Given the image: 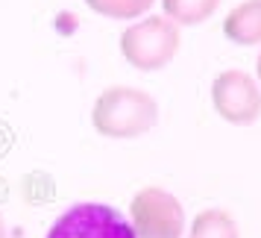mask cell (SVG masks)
Listing matches in <instances>:
<instances>
[{
  "label": "cell",
  "instance_id": "2",
  "mask_svg": "<svg viewBox=\"0 0 261 238\" xmlns=\"http://www.w3.org/2000/svg\"><path fill=\"white\" fill-rule=\"evenodd\" d=\"M182 33L179 27L165 18V15H147L141 21H135L123 30L120 36V53L135 71L153 74L167 68L176 59Z\"/></svg>",
  "mask_w": 261,
  "mask_h": 238
},
{
  "label": "cell",
  "instance_id": "8",
  "mask_svg": "<svg viewBox=\"0 0 261 238\" xmlns=\"http://www.w3.org/2000/svg\"><path fill=\"white\" fill-rule=\"evenodd\" d=\"M188 238H241L238 221L226 209H202L191 221Z\"/></svg>",
  "mask_w": 261,
  "mask_h": 238
},
{
  "label": "cell",
  "instance_id": "10",
  "mask_svg": "<svg viewBox=\"0 0 261 238\" xmlns=\"http://www.w3.org/2000/svg\"><path fill=\"white\" fill-rule=\"evenodd\" d=\"M0 238H9V232H6V221H3V215H0Z\"/></svg>",
  "mask_w": 261,
  "mask_h": 238
},
{
  "label": "cell",
  "instance_id": "6",
  "mask_svg": "<svg viewBox=\"0 0 261 238\" xmlns=\"http://www.w3.org/2000/svg\"><path fill=\"white\" fill-rule=\"evenodd\" d=\"M223 36L238 47L261 44V0H244L223 18Z\"/></svg>",
  "mask_w": 261,
  "mask_h": 238
},
{
  "label": "cell",
  "instance_id": "7",
  "mask_svg": "<svg viewBox=\"0 0 261 238\" xmlns=\"http://www.w3.org/2000/svg\"><path fill=\"white\" fill-rule=\"evenodd\" d=\"M162 9L176 27H197L220 9V0H162Z\"/></svg>",
  "mask_w": 261,
  "mask_h": 238
},
{
  "label": "cell",
  "instance_id": "11",
  "mask_svg": "<svg viewBox=\"0 0 261 238\" xmlns=\"http://www.w3.org/2000/svg\"><path fill=\"white\" fill-rule=\"evenodd\" d=\"M255 74H258V85H261V53H258V59H255Z\"/></svg>",
  "mask_w": 261,
  "mask_h": 238
},
{
  "label": "cell",
  "instance_id": "4",
  "mask_svg": "<svg viewBox=\"0 0 261 238\" xmlns=\"http://www.w3.org/2000/svg\"><path fill=\"white\" fill-rule=\"evenodd\" d=\"M129 224L135 229V238H182L185 209L170 191L147 185L135 191L129 203Z\"/></svg>",
  "mask_w": 261,
  "mask_h": 238
},
{
  "label": "cell",
  "instance_id": "1",
  "mask_svg": "<svg viewBox=\"0 0 261 238\" xmlns=\"http://www.w3.org/2000/svg\"><path fill=\"white\" fill-rule=\"evenodd\" d=\"M159 124V103L135 85H109L91 109V127L103 138H141Z\"/></svg>",
  "mask_w": 261,
  "mask_h": 238
},
{
  "label": "cell",
  "instance_id": "9",
  "mask_svg": "<svg viewBox=\"0 0 261 238\" xmlns=\"http://www.w3.org/2000/svg\"><path fill=\"white\" fill-rule=\"evenodd\" d=\"M155 0H85V6L91 12L112 18V21H132V18H141L153 9Z\"/></svg>",
  "mask_w": 261,
  "mask_h": 238
},
{
  "label": "cell",
  "instance_id": "5",
  "mask_svg": "<svg viewBox=\"0 0 261 238\" xmlns=\"http://www.w3.org/2000/svg\"><path fill=\"white\" fill-rule=\"evenodd\" d=\"M214 112L235 127H249L261 118V85L247 71H220L212 83Z\"/></svg>",
  "mask_w": 261,
  "mask_h": 238
},
{
  "label": "cell",
  "instance_id": "3",
  "mask_svg": "<svg viewBox=\"0 0 261 238\" xmlns=\"http://www.w3.org/2000/svg\"><path fill=\"white\" fill-rule=\"evenodd\" d=\"M44 238H135V229L109 203H73L53 221Z\"/></svg>",
  "mask_w": 261,
  "mask_h": 238
}]
</instances>
